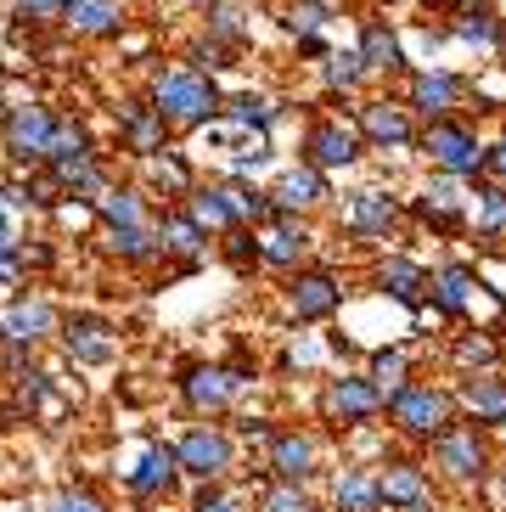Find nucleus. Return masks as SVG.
Segmentation results:
<instances>
[{
	"label": "nucleus",
	"instance_id": "1",
	"mask_svg": "<svg viewBox=\"0 0 506 512\" xmlns=\"http://www.w3.org/2000/svg\"><path fill=\"white\" fill-rule=\"evenodd\" d=\"M147 102L169 119V130H203L209 119H220L225 96H220V85H214L203 68H192V62H169V68L152 74Z\"/></svg>",
	"mask_w": 506,
	"mask_h": 512
},
{
	"label": "nucleus",
	"instance_id": "2",
	"mask_svg": "<svg viewBox=\"0 0 506 512\" xmlns=\"http://www.w3.org/2000/svg\"><path fill=\"white\" fill-rule=\"evenodd\" d=\"M417 152L450 181H484V169H490V141H478V130L467 119H456V113L422 124Z\"/></svg>",
	"mask_w": 506,
	"mask_h": 512
},
{
	"label": "nucleus",
	"instance_id": "3",
	"mask_svg": "<svg viewBox=\"0 0 506 512\" xmlns=\"http://www.w3.org/2000/svg\"><path fill=\"white\" fill-rule=\"evenodd\" d=\"M388 422H394V434L405 439H439L450 422H462V406H456V394L439 389V383H400V389L388 394Z\"/></svg>",
	"mask_w": 506,
	"mask_h": 512
},
{
	"label": "nucleus",
	"instance_id": "4",
	"mask_svg": "<svg viewBox=\"0 0 506 512\" xmlns=\"http://www.w3.org/2000/svg\"><path fill=\"white\" fill-rule=\"evenodd\" d=\"M51 130H57V107L51 102H17L0 113V147L17 169L45 164V147H51Z\"/></svg>",
	"mask_w": 506,
	"mask_h": 512
},
{
	"label": "nucleus",
	"instance_id": "5",
	"mask_svg": "<svg viewBox=\"0 0 506 512\" xmlns=\"http://www.w3.org/2000/svg\"><path fill=\"white\" fill-rule=\"evenodd\" d=\"M175 462H180V479H197V484H220L231 467H237V439L214 428V422H197L175 439Z\"/></svg>",
	"mask_w": 506,
	"mask_h": 512
},
{
	"label": "nucleus",
	"instance_id": "6",
	"mask_svg": "<svg viewBox=\"0 0 506 512\" xmlns=\"http://www.w3.org/2000/svg\"><path fill=\"white\" fill-rule=\"evenodd\" d=\"M360 152H366V141H360L355 124H343V119H315V124H304V136H298V164L321 169V175L355 169Z\"/></svg>",
	"mask_w": 506,
	"mask_h": 512
},
{
	"label": "nucleus",
	"instance_id": "7",
	"mask_svg": "<svg viewBox=\"0 0 506 512\" xmlns=\"http://www.w3.org/2000/svg\"><path fill=\"white\" fill-rule=\"evenodd\" d=\"M433 462H439V473L456 484H484L490 479V439H484V428L478 422H450L445 434L433 439Z\"/></svg>",
	"mask_w": 506,
	"mask_h": 512
},
{
	"label": "nucleus",
	"instance_id": "8",
	"mask_svg": "<svg viewBox=\"0 0 506 512\" xmlns=\"http://www.w3.org/2000/svg\"><path fill=\"white\" fill-rule=\"evenodd\" d=\"M343 310V276L327 265H298L287 271V316L315 327V321H332Z\"/></svg>",
	"mask_w": 506,
	"mask_h": 512
},
{
	"label": "nucleus",
	"instance_id": "9",
	"mask_svg": "<svg viewBox=\"0 0 506 512\" xmlns=\"http://www.w3.org/2000/svg\"><path fill=\"white\" fill-rule=\"evenodd\" d=\"M321 411H327V422H338V428H366V422H377L388 411V394L377 389L366 372H338V377H327Z\"/></svg>",
	"mask_w": 506,
	"mask_h": 512
},
{
	"label": "nucleus",
	"instance_id": "10",
	"mask_svg": "<svg viewBox=\"0 0 506 512\" xmlns=\"http://www.w3.org/2000/svg\"><path fill=\"white\" fill-rule=\"evenodd\" d=\"M360 141H366V152H417V113L405 102H388V96H377V102L360 107L355 119Z\"/></svg>",
	"mask_w": 506,
	"mask_h": 512
},
{
	"label": "nucleus",
	"instance_id": "11",
	"mask_svg": "<svg viewBox=\"0 0 506 512\" xmlns=\"http://www.w3.org/2000/svg\"><path fill=\"white\" fill-rule=\"evenodd\" d=\"M462 102H467V79L450 74V68H433L428 62V68H411V79H405V107H411L422 124L450 119Z\"/></svg>",
	"mask_w": 506,
	"mask_h": 512
},
{
	"label": "nucleus",
	"instance_id": "12",
	"mask_svg": "<svg viewBox=\"0 0 506 512\" xmlns=\"http://www.w3.org/2000/svg\"><path fill=\"white\" fill-rule=\"evenodd\" d=\"M57 338H62V349H68L74 366H113L119 361V327H113L107 316L74 310V316H62Z\"/></svg>",
	"mask_w": 506,
	"mask_h": 512
},
{
	"label": "nucleus",
	"instance_id": "13",
	"mask_svg": "<svg viewBox=\"0 0 506 512\" xmlns=\"http://www.w3.org/2000/svg\"><path fill=\"white\" fill-rule=\"evenodd\" d=\"M467 203H473V192H462V181L439 175V181H428L417 197H411V214H417V226H428L433 237H462L467 231Z\"/></svg>",
	"mask_w": 506,
	"mask_h": 512
},
{
	"label": "nucleus",
	"instance_id": "14",
	"mask_svg": "<svg viewBox=\"0 0 506 512\" xmlns=\"http://www.w3.org/2000/svg\"><path fill=\"white\" fill-rule=\"evenodd\" d=\"M113 124H119V147L130 152L135 164L169 147V119L147 102V96H124V102H113Z\"/></svg>",
	"mask_w": 506,
	"mask_h": 512
},
{
	"label": "nucleus",
	"instance_id": "15",
	"mask_svg": "<svg viewBox=\"0 0 506 512\" xmlns=\"http://www.w3.org/2000/svg\"><path fill=\"white\" fill-rule=\"evenodd\" d=\"M57 327H62V316H57V304L45 299V293H17V299L0 310V344L40 349Z\"/></svg>",
	"mask_w": 506,
	"mask_h": 512
},
{
	"label": "nucleus",
	"instance_id": "16",
	"mask_svg": "<svg viewBox=\"0 0 506 512\" xmlns=\"http://www.w3.org/2000/svg\"><path fill=\"white\" fill-rule=\"evenodd\" d=\"M152 231H158V259H180V271H197V259L209 254V231L197 226L192 214L180 209V203L158 209Z\"/></svg>",
	"mask_w": 506,
	"mask_h": 512
},
{
	"label": "nucleus",
	"instance_id": "17",
	"mask_svg": "<svg viewBox=\"0 0 506 512\" xmlns=\"http://www.w3.org/2000/svg\"><path fill=\"white\" fill-rule=\"evenodd\" d=\"M377 484H383V507H388V512H433L428 467L411 462V456H394V462H383Z\"/></svg>",
	"mask_w": 506,
	"mask_h": 512
},
{
	"label": "nucleus",
	"instance_id": "18",
	"mask_svg": "<svg viewBox=\"0 0 506 512\" xmlns=\"http://www.w3.org/2000/svg\"><path fill=\"white\" fill-rule=\"evenodd\" d=\"M304 259H310V231H304V220L270 214L265 226H259V265H270V271H298Z\"/></svg>",
	"mask_w": 506,
	"mask_h": 512
},
{
	"label": "nucleus",
	"instance_id": "19",
	"mask_svg": "<svg viewBox=\"0 0 506 512\" xmlns=\"http://www.w3.org/2000/svg\"><path fill=\"white\" fill-rule=\"evenodd\" d=\"M394 226H400V197L388 192H355L349 203H343V231L360 242H383L394 237Z\"/></svg>",
	"mask_w": 506,
	"mask_h": 512
},
{
	"label": "nucleus",
	"instance_id": "20",
	"mask_svg": "<svg viewBox=\"0 0 506 512\" xmlns=\"http://www.w3.org/2000/svg\"><path fill=\"white\" fill-rule=\"evenodd\" d=\"M180 479V462H175V445H164V439H147V451H141V462L124 473V490H130L135 501H158L169 496Z\"/></svg>",
	"mask_w": 506,
	"mask_h": 512
},
{
	"label": "nucleus",
	"instance_id": "21",
	"mask_svg": "<svg viewBox=\"0 0 506 512\" xmlns=\"http://www.w3.org/2000/svg\"><path fill=\"white\" fill-rule=\"evenodd\" d=\"M327 203V175L310 164L287 169L282 181L270 186V214H287V220H304V214H315Z\"/></svg>",
	"mask_w": 506,
	"mask_h": 512
},
{
	"label": "nucleus",
	"instance_id": "22",
	"mask_svg": "<svg viewBox=\"0 0 506 512\" xmlns=\"http://www.w3.org/2000/svg\"><path fill=\"white\" fill-rule=\"evenodd\" d=\"M478 287H484V282H478L473 265H439V271H428V304H433V316L462 321L467 310H473Z\"/></svg>",
	"mask_w": 506,
	"mask_h": 512
},
{
	"label": "nucleus",
	"instance_id": "23",
	"mask_svg": "<svg viewBox=\"0 0 506 512\" xmlns=\"http://www.w3.org/2000/svg\"><path fill=\"white\" fill-rule=\"evenodd\" d=\"M315 456H321V445H315V434H304V428H276V434H270V473H276V479L310 484Z\"/></svg>",
	"mask_w": 506,
	"mask_h": 512
},
{
	"label": "nucleus",
	"instance_id": "24",
	"mask_svg": "<svg viewBox=\"0 0 506 512\" xmlns=\"http://www.w3.org/2000/svg\"><path fill=\"white\" fill-rule=\"evenodd\" d=\"M456 406H462V417L478 422V428H506V377H495V372L462 377Z\"/></svg>",
	"mask_w": 506,
	"mask_h": 512
},
{
	"label": "nucleus",
	"instance_id": "25",
	"mask_svg": "<svg viewBox=\"0 0 506 512\" xmlns=\"http://www.w3.org/2000/svg\"><path fill=\"white\" fill-rule=\"evenodd\" d=\"M445 29H450V40H462V46L490 51V57H495V51H501V34H506V17L495 12L490 0H462Z\"/></svg>",
	"mask_w": 506,
	"mask_h": 512
},
{
	"label": "nucleus",
	"instance_id": "26",
	"mask_svg": "<svg viewBox=\"0 0 506 512\" xmlns=\"http://www.w3.org/2000/svg\"><path fill=\"white\" fill-rule=\"evenodd\" d=\"M377 293L405 304V310H428V271H422L417 259L388 254V259H377Z\"/></svg>",
	"mask_w": 506,
	"mask_h": 512
},
{
	"label": "nucleus",
	"instance_id": "27",
	"mask_svg": "<svg viewBox=\"0 0 506 512\" xmlns=\"http://www.w3.org/2000/svg\"><path fill=\"white\" fill-rule=\"evenodd\" d=\"M360 62H366V74H405L411 68V57H405V40L394 34V23H383V17H366L360 23Z\"/></svg>",
	"mask_w": 506,
	"mask_h": 512
},
{
	"label": "nucleus",
	"instance_id": "28",
	"mask_svg": "<svg viewBox=\"0 0 506 512\" xmlns=\"http://www.w3.org/2000/svg\"><path fill=\"white\" fill-rule=\"evenodd\" d=\"M180 400H186L197 417L225 411L231 400H237V377L225 372V366H186V377H180Z\"/></svg>",
	"mask_w": 506,
	"mask_h": 512
},
{
	"label": "nucleus",
	"instance_id": "29",
	"mask_svg": "<svg viewBox=\"0 0 506 512\" xmlns=\"http://www.w3.org/2000/svg\"><path fill=\"white\" fill-rule=\"evenodd\" d=\"M197 186V175H192V164H186V152H152V158H141V192L147 197H186Z\"/></svg>",
	"mask_w": 506,
	"mask_h": 512
},
{
	"label": "nucleus",
	"instance_id": "30",
	"mask_svg": "<svg viewBox=\"0 0 506 512\" xmlns=\"http://www.w3.org/2000/svg\"><path fill=\"white\" fill-rule=\"evenodd\" d=\"M79 40H119L124 34V0H68V17H62Z\"/></svg>",
	"mask_w": 506,
	"mask_h": 512
},
{
	"label": "nucleus",
	"instance_id": "31",
	"mask_svg": "<svg viewBox=\"0 0 506 512\" xmlns=\"http://www.w3.org/2000/svg\"><path fill=\"white\" fill-rule=\"evenodd\" d=\"M158 220V209H152V197L141 192V186H107L102 197H96V226H152Z\"/></svg>",
	"mask_w": 506,
	"mask_h": 512
},
{
	"label": "nucleus",
	"instance_id": "32",
	"mask_svg": "<svg viewBox=\"0 0 506 512\" xmlns=\"http://www.w3.org/2000/svg\"><path fill=\"white\" fill-rule=\"evenodd\" d=\"M6 197H12V209L23 214H51L62 203V186H57V175L45 164H34V169H17L12 181H6Z\"/></svg>",
	"mask_w": 506,
	"mask_h": 512
},
{
	"label": "nucleus",
	"instance_id": "33",
	"mask_svg": "<svg viewBox=\"0 0 506 512\" xmlns=\"http://www.w3.org/2000/svg\"><path fill=\"white\" fill-rule=\"evenodd\" d=\"M180 209L192 214L203 231H214V237H225L231 226H242L237 214H231V203H225V192H220V181H197L192 192L180 197Z\"/></svg>",
	"mask_w": 506,
	"mask_h": 512
},
{
	"label": "nucleus",
	"instance_id": "34",
	"mask_svg": "<svg viewBox=\"0 0 506 512\" xmlns=\"http://www.w3.org/2000/svg\"><path fill=\"white\" fill-rule=\"evenodd\" d=\"M332 512H383V484L366 467H343L332 479Z\"/></svg>",
	"mask_w": 506,
	"mask_h": 512
},
{
	"label": "nucleus",
	"instance_id": "35",
	"mask_svg": "<svg viewBox=\"0 0 506 512\" xmlns=\"http://www.w3.org/2000/svg\"><path fill=\"white\" fill-rule=\"evenodd\" d=\"M220 119H231L237 130H265V136H270V124H282L287 107L276 102V96L242 91V96H231V102H220Z\"/></svg>",
	"mask_w": 506,
	"mask_h": 512
},
{
	"label": "nucleus",
	"instance_id": "36",
	"mask_svg": "<svg viewBox=\"0 0 506 512\" xmlns=\"http://www.w3.org/2000/svg\"><path fill=\"white\" fill-rule=\"evenodd\" d=\"M96 141H90L85 119L74 113H57V130H51V147H45V164H79V158H96Z\"/></svg>",
	"mask_w": 506,
	"mask_h": 512
},
{
	"label": "nucleus",
	"instance_id": "37",
	"mask_svg": "<svg viewBox=\"0 0 506 512\" xmlns=\"http://www.w3.org/2000/svg\"><path fill=\"white\" fill-rule=\"evenodd\" d=\"M107 254L124 259V265H152L158 259V231L152 226H102Z\"/></svg>",
	"mask_w": 506,
	"mask_h": 512
},
{
	"label": "nucleus",
	"instance_id": "38",
	"mask_svg": "<svg viewBox=\"0 0 506 512\" xmlns=\"http://www.w3.org/2000/svg\"><path fill=\"white\" fill-rule=\"evenodd\" d=\"M467 226H478L484 237H506V186L478 181L473 203H467Z\"/></svg>",
	"mask_w": 506,
	"mask_h": 512
},
{
	"label": "nucleus",
	"instance_id": "39",
	"mask_svg": "<svg viewBox=\"0 0 506 512\" xmlns=\"http://www.w3.org/2000/svg\"><path fill=\"white\" fill-rule=\"evenodd\" d=\"M366 79H372V74H366L360 51H332V57L321 62V85H327L332 96H355Z\"/></svg>",
	"mask_w": 506,
	"mask_h": 512
},
{
	"label": "nucleus",
	"instance_id": "40",
	"mask_svg": "<svg viewBox=\"0 0 506 512\" xmlns=\"http://www.w3.org/2000/svg\"><path fill=\"white\" fill-rule=\"evenodd\" d=\"M203 23H209V34L231 40L237 51L253 40V23H248V12H242L237 0H209V6H203Z\"/></svg>",
	"mask_w": 506,
	"mask_h": 512
},
{
	"label": "nucleus",
	"instance_id": "41",
	"mask_svg": "<svg viewBox=\"0 0 506 512\" xmlns=\"http://www.w3.org/2000/svg\"><path fill=\"white\" fill-rule=\"evenodd\" d=\"M366 377H372L383 394H394L400 383H411V349L405 344H388V349H377L372 355V366H366Z\"/></svg>",
	"mask_w": 506,
	"mask_h": 512
},
{
	"label": "nucleus",
	"instance_id": "42",
	"mask_svg": "<svg viewBox=\"0 0 506 512\" xmlns=\"http://www.w3.org/2000/svg\"><path fill=\"white\" fill-rule=\"evenodd\" d=\"M450 361H456L467 377H473V372H490V366L501 361V349H495L490 332H462V338L450 344Z\"/></svg>",
	"mask_w": 506,
	"mask_h": 512
},
{
	"label": "nucleus",
	"instance_id": "43",
	"mask_svg": "<svg viewBox=\"0 0 506 512\" xmlns=\"http://www.w3.org/2000/svg\"><path fill=\"white\" fill-rule=\"evenodd\" d=\"M237 57L242 51L231 46V40H220V34H203V40H192V68H203V74L209 79H220V74H231V68H237Z\"/></svg>",
	"mask_w": 506,
	"mask_h": 512
},
{
	"label": "nucleus",
	"instance_id": "44",
	"mask_svg": "<svg viewBox=\"0 0 506 512\" xmlns=\"http://www.w3.org/2000/svg\"><path fill=\"white\" fill-rule=\"evenodd\" d=\"M332 17H338V12H332L327 0H293V6L282 12V29L298 40V34H321V29H332Z\"/></svg>",
	"mask_w": 506,
	"mask_h": 512
},
{
	"label": "nucleus",
	"instance_id": "45",
	"mask_svg": "<svg viewBox=\"0 0 506 512\" xmlns=\"http://www.w3.org/2000/svg\"><path fill=\"white\" fill-rule=\"evenodd\" d=\"M220 254L231 259V265H237V271H253V265H259V226H231L225 231V242H220Z\"/></svg>",
	"mask_w": 506,
	"mask_h": 512
},
{
	"label": "nucleus",
	"instance_id": "46",
	"mask_svg": "<svg viewBox=\"0 0 506 512\" xmlns=\"http://www.w3.org/2000/svg\"><path fill=\"white\" fill-rule=\"evenodd\" d=\"M315 501L304 496V484H287V479H276L265 490V496H259V512H310Z\"/></svg>",
	"mask_w": 506,
	"mask_h": 512
},
{
	"label": "nucleus",
	"instance_id": "47",
	"mask_svg": "<svg viewBox=\"0 0 506 512\" xmlns=\"http://www.w3.org/2000/svg\"><path fill=\"white\" fill-rule=\"evenodd\" d=\"M62 17H68V0H17L23 29H45V23H62Z\"/></svg>",
	"mask_w": 506,
	"mask_h": 512
},
{
	"label": "nucleus",
	"instance_id": "48",
	"mask_svg": "<svg viewBox=\"0 0 506 512\" xmlns=\"http://www.w3.org/2000/svg\"><path fill=\"white\" fill-rule=\"evenodd\" d=\"M45 512H107V501L96 496V490H85V484H68V490L51 496V507H45Z\"/></svg>",
	"mask_w": 506,
	"mask_h": 512
},
{
	"label": "nucleus",
	"instance_id": "49",
	"mask_svg": "<svg viewBox=\"0 0 506 512\" xmlns=\"http://www.w3.org/2000/svg\"><path fill=\"white\" fill-rule=\"evenodd\" d=\"M467 91L478 96V107H506V62H495L484 79H473Z\"/></svg>",
	"mask_w": 506,
	"mask_h": 512
},
{
	"label": "nucleus",
	"instance_id": "50",
	"mask_svg": "<svg viewBox=\"0 0 506 512\" xmlns=\"http://www.w3.org/2000/svg\"><path fill=\"white\" fill-rule=\"evenodd\" d=\"M192 512H237V496L225 490V479L220 484H203V490L192 496Z\"/></svg>",
	"mask_w": 506,
	"mask_h": 512
},
{
	"label": "nucleus",
	"instance_id": "51",
	"mask_svg": "<svg viewBox=\"0 0 506 512\" xmlns=\"http://www.w3.org/2000/svg\"><path fill=\"white\" fill-rule=\"evenodd\" d=\"M23 287V248L0 254V293H17Z\"/></svg>",
	"mask_w": 506,
	"mask_h": 512
},
{
	"label": "nucleus",
	"instance_id": "52",
	"mask_svg": "<svg viewBox=\"0 0 506 512\" xmlns=\"http://www.w3.org/2000/svg\"><path fill=\"white\" fill-rule=\"evenodd\" d=\"M298 57H310V62H327V57H332L327 34H298Z\"/></svg>",
	"mask_w": 506,
	"mask_h": 512
},
{
	"label": "nucleus",
	"instance_id": "53",
	"mask_svg": "<svg viewBox=\"0 0 506 512\" xmlns=\"http://www.w3.org/2000/svg\"><path fill=\"white\" fill-rule=\"evenodd\" d=\"M484 175L506 186V136H501V141H490V169H484Z\"/></svg>",
	"mask_w": 506,
	"mask_h": 512
},
{
	"label": "nucleus",
	"instance_id": "54",
	"mask_svg": "<svg viewBox=\"0 0 506 512\" xmlns=\"http://www.w3.org/2000/svg\"><path fill=\"white\" fill-rule=\"evenodd\" d=\"M0 214H17V209H12V197H6V181H0Z\"/></svg>",
	"mask_w": 506,
	"mask_h": 512
},
{
	"label": "nucleus",
	"instance_id": "55",
	"mask_svg": "<svg viewBox=\"0 0 506 512\" xmlns=\"http://www.w3.org/2000/svg\"><path fill=\"white\" fill-rule=\"evenodd\" d=\"M495 57H501V62H506V34H501V51H495Z\"/></svg>",
	"mask_w": 506,
	"mask_h": 512
},
{
	"label": "nucleus",
	"instance_id": "56",
	"mask_svg": "<svg viewBox=\"0 0 506 512\" xmlns=\"http://www.w3.org/2000/svg\"><path fill=\"white\" fill-rule=\"evenodd\" d=\"M310 512H332V507H310Z\"/></svg>",
	"mask_w": 506,
	"mask_h": 512
},
{
	"label": "nucleus",
	"instance_id": "57",
	"mask_svg": "<svg viewBox=\"0 0 506 512\" xmlns=\"http://www.w3.org/2000/svg\"><path fill=\"white\" fill-rule=\"evenodd\" d=\"M0 113H6V107H0Z\"/></svg>",
	"mask_w": 506,
	"mask_h": 512
}]
</instances>
